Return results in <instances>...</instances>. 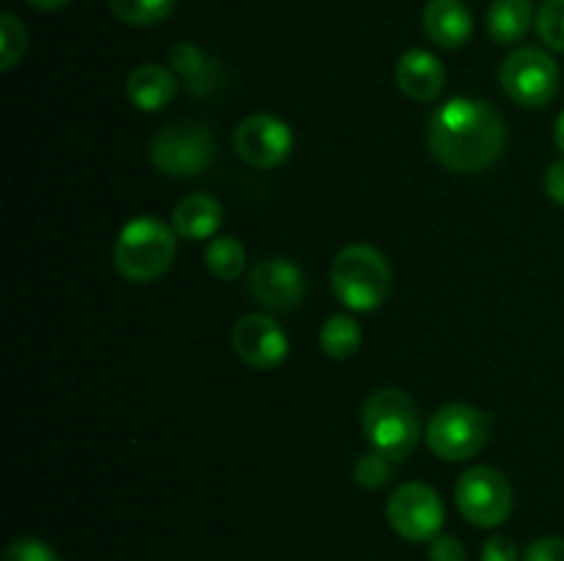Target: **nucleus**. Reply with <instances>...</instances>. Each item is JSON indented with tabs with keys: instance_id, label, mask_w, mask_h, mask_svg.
I'll return each instance as SVG.
<instances>
[{
	"instance_id": "a211bd4d",
	"label": "nucleus",
	"mask_w": 564,
	"mask_h": 561,
	"mask_svg": "<svg viewBox=\"0 0 564 561\" xmlns=\"http://www.w3.org/2000/svg\"><path fill=\"white\" fill-rule=\"evenodd\" d=\"M532 25V0H494L488 11V33L496 44L521 42Z\"/></svg>"
},
{
	"instance_id": "4be33fe9",
	"label": "nucleus",
	"mask_w": 564,
	"mask_h": 561,
	"mask_svg": "<svg viewBox=\"0 0 564 561\" xmlns=\"http://www.w3.org/2000/svg\"><path fill=\"white\" fill-rule=\"evenodd\" d=\"M28 33L14 14L0 16V72H9L25 55Z\"/></svg>"
},
{
	"instance_id": "f03ea898",
	"label": "nucleus",
	"mask_w": 564,
	"mask_h": 561,
	"mask_svg": "<svg viewBox=\"0 0 564 561\" xmlns=\"http://www.w3.org/2000/svg\"><path fill=\"white\" fill-rule=\"evenodd\" d=\"M364 432L375 451L389 460H405L422 435V421L411 396L397 388L375 391L364 405Z\"/></svg>"
},
{
	"instance_id": "f3484780",
	"label": "nucleus",
	"mask_w": 564,
	"mask_h": 561,
	"mask_svg": "<svg viewBox=\"0 0 564 561\" xmlns=\"http://www.w3.org/2000/svg\"><path fill=\"white\" fill-rule=\"evenodd\" d=\"M224 220V207L207 193H193L185 196L174 207V231L185 240H207L215 237Z\"/></svg>"
},
{
	"instance_id": "f8f14e48",
	"label": "nucleus",
	"mask_w": 564,
	"mask_h": 561,
	"mask_svg": "<svg viewBox=\"0 0 564 561\" xmlns=\"http://www.w3.org/2000/svg\"><path fill=\"white\" fill-rule=\"evenodd\" d=\"M251 286L253 300L262 302L270 311H295L306 295V284H303V273L286 258H264L251 270Z\"/></svg>"
},
{
	"instance_id": "423d86ee",
	"label": "nucleus",
	"mask_w": 564,
	"mask_h": 561,
	"mask_svg": "<svg viewBox=\"0 0 564 561\" xmlns=\"http://www.w3.org/2000/svg\"><path fill=\"white\" fill-rule=\"evenodd\" d=\"M501 86L527 108H545L560 94V66L538 47H521L501 64Z\"/></svg>"
},
{
	"instance_id": "4468645a",
	"label": "nucleus",
	"mask_w": 564,
	"mask_h": 561,
	"mask_svg": "<svg viewBox=\"0 0 564 561\" xmlns=\"http://www.w3.org/2000/svg\"><path fill=\"white\" fill-rule=\"evenodd\" d=\"M171 66L182 77L187 91L196 94V97H213L226 82L224 64L209 58L204 50H198L191 42H182L176 47H171Z\"/></svg>"
},
{
	"instance_id": "b1692460",
	"label": "nucleus",
	"mask_w": 564,
	"mask_h": 561,
	"mask_svg": "<svg viewBox=\"0 0 564 561\" xmlns=\"http://www.w3.org/2000/svg\"><path fill=\"white\" fill-rule=\"evenodd\" d=\"M391 465L389 457L380 454V451H369L361 460L356 462V482L367 490H378L389 482Z\"/></svg>"
},
{
	"instance_id": "aec40b11",
	"label": "nucleus",
	"mask_w": 564,
	"mask_h": 561,
	"mask_svg": "<svg viewBox=\"0 0 564 561\" xmlns=\"http://www.w3.org/2000/svg\"><path fill=\"white\" fill-rule=\"evenodd\" d=\"M108 6L124 25L149 28L169 16L176 0H108Z\"/></svg>"
},
{
	"instance_id": "c756f323",
	"label": "nucleus",
	"mask_w": 564,
	"mask_h": 561,
	"mask_svg": "<svg viewBox=\"0 0 564 561\" xmlns=\"http://www.w3.org/2000/svg\"><path fill=\"white\" fill-rule=\"evenodd\" d=\"M28 3L39 11H58V9H64L69 0H28Z\"/></svg>"
},
{
	"instance_id": "cd10ccee",
	"label": "nucleus",
	"mask_w": 564,
	"mask_h": 561,
	"mask_svg": "<svg viewBox=\"0 0 564 561\" xmlns=\"http://www.w3.org/2000/svg\"><path fill=\"white\" fill-rule=\"evenodd\" d=\"M482 561H518V544L505 534H494L482 544Z\"/></svg>"
},
{
	"instance_id": "6ab92c4d",
	"label": "nucleus",
	"mask_w": 564,
	"mask_h": 561,
	"mask_svg": "<svg viewBox=\"0 0 564 561\" xmlns=\"http://www.w3.org/2000/svg\"><path fill=\"white\" fill-rule=\"evenodd\" d=\"M319 344H323L325 355L347 361L361 346V328L347 314H334V317L325 319L323 330H319Z\"/></svg>"
},
{
	"instance_id": "9d476101",
	"label": "nucleus",
	"mask_w": 564,
	"mask_h": 561,
	"mask_svg": "<svg viewBox=\"0 0 564 561\" xmlns=\"http://www.w3.org/2000/svg\"><path fill=\"white\" fill-rule=\"evenodd\" d=\"M295 146L290 124L268 113H253L242 119L235 130V152L251 168H279L286 163Z\"/></svg>"
},
{
	"instance_id": "6e6552de",
	"label": "nucleus",
	"mask_w": 564,
	"mask_h": 561,
	"mask_svg": "<svg viewBox=\"0 0 564 561\" xmlns=\"http://www.w3.org/2000/svg\"><path fill=\"white\" fill-rule=\"evenodd\" d=\"M455 498L463 517L479 528L501 526L512 512L510 482H507L505 473L488 465L468 468L457 482Z\"/></svg>"
},
{
	"instance_id": "bb28decb",
	"label": "nucleus",
	"mask_w": 564,
	"mask_h": 561,
	"mask_svg": "<svg viewBox=\"0 0 564 561\" xmlns=\"http://www.w3.org/2000/svg\"><path fill=\"white\" fill-rule=\"evenodd\" d=\"M430 561H466V548L457 537L449 534H438L430 542Z\"/></svg>"
},
{
	"instance_id": "20e7f679",
	"label": "nucleus",
	"mask_w": 564,
	"mask_h": 561,
	"mask_svg": "<svg viewBox=\"0 0 564 561\" xmlns=\"http://www.w3.org/2000/svg\"><path fill=\"white\" fill-rule=\"evenodd\" d=\"M176 256V237L165 223L154 218H135L119 231L113 248L116 270L127 280L147 284L160 278Z\"/></svg>"
},
{
	"instance_id": "5701e85b",
	"label": "nucleus",
	"mask_w": 564,
	"mask_h": 561,
	"mask_svg": "<svg viewBox=\"0 0 564 561\" xmlns=\"http://www.w3.org/2000/svg\"><path fill=\"white\" fill-rule=\"evenodd\" d=\"M538 33L551 50L564 53V0H545L540 6Z\"/></svg>"
},
{
	"instance_id": "dca6fc26",
	"label": "nucleus",
	"mask_w": 564,
	"mask_h": 561,
	"mask_svg": "<svg viewBox=\"0 0 564 561\" xmlns=\"http://www.w3.org/2000/svg\"><path fill=\"white\" fill-rule=\"evenodd\" d=\"M176 97V75L160 64H143L127 77V99L143 113L163 110Z\"/></svg>"
},
{
	"instance_id": "9b49d317",
	"label": "nucleus",
	"mask_w": 564,
	"mask_h": 561,
	"mask_svg": "<svg viewBox=\"0 0 564 561\" xmlns=\"http://www.w3.org/2000/svg\"><path fill=\"white\" fill-rule=\"evenodd\" d=\"M235 352L253 369H275L290 355V339L268 314H246L231 330Z\"/></svg>"
},
{
	"instance_id": "7ed1b4c3",
	"label": "nucleus",
	"mask_w": 564,
	"mask_h": 561,
	"mask_svg": "<svg viewBox=\"0 0 564 561\" xmlns=\"http://www.w3.org/2000/svg\"><path fill=\"white\" fill-rule=\"evenodd\" d=\"M330 286L352 311H375L391 292V270L372 245H347L330 267Z\"/></svg>"
},
{
	"instance_id": "39448f33",
	"label": "nucleus",
	"mask_w": 564,
	"mask_h": 561,
	"mask_svg": "<svg viewBox=\"0 0 564 561\" xmlns=\"http://www.w3.org/2000/svg\"><path fill=\"white\" fill-rule=\"evenodd\" d=\"M490 416L471 405H446L430 418L427 443L435 457L460 462L479 454L488 443Z\"/></svg>"
},
{
	"instance_id": "f257e3e1",
	"label": "nucleus",
	"mask_w": 564,
	"mask_h": 561,
	"mask_svg": "<svg viewBox=\"0 0 564 561\" xmlns=\"http://www.w3.org/2000/svg\"><path fill=\"white\" fill-rule=\"evenodd\" d=\"M430 148L441 165L477 174L494 165L505 148V121L482 99H449L430 119Z\"/></svg>"
},
{
	"instance_id": "c85d7f7f",
	"label": "nucleus",
	"mask_w": 564,
	"mask_h": 561,
	"mask_svg": "<svg viewBox=\"0 0 564 561\" xmlns=\"http://www.w3.org/2000/svg\"><path fill=\"white\" fill-rule=\"evenodd\" d=\"M545 193H549L551 201L564 207V157L551 163L549 170H545Z\"/></svg>"
},
{
	"instance_id": "412c9836",
	"label": "nucleus",
	"mask_w": 564,
	"mask_h": 561,
	"mask_svg": "<svg viewBox=\"0 0 564 561\" xmlns=\"http://www.w3.org/2000/svg\"><path fill=\"white\" fill-rule=\"evenodd\" d=\"M207 267L209 273L224 280L240 278L242 267H246V248H242V242L226 234L215 237L207 248Z\"/></svg>"
},
{
	"instance_id": "2eb2a0df",
	"label": "nucleus",
	"mask_w": 564,
	"mask_h": 561,
	"mask_svg": "<svg viewBox=\"0 0 564 561\" xmlns=\"http://www.w3.org/2000/svg\"><path fill=\"white\" fill-rule=\"evenodd\" d=\"M422 22L427 36L444 50L463 47L474 33V16L463 0H430Z\"/></svg>"
},
{
	"instance_id": "1a4fd4ad",
	"label": "nucleus",
	"mask_w": 564,
	"mask_h": 561,
	"mask_svg": "<svg viewBox=\"0 0 564 561\" xmlns=\"http://www.w3.org/2000/svg\"><path fill=\"white\" fill-rule=\"evenodd\" d=\"M389 526L408 542H433L444 528V504L438 493L422 482H408L391 493L386 506Z\"/></svg>"
},
{
	"instance_id": "a878e982",
	"label": "nucleus",
	"mask_w": 564,
	"mask_h": 561,
	"mask_svg": "<svg viewBox=\"0 0 564 561\" xmlns=\"http://www.w3.org/2000/svg\"><path fill=\"white\" fill-rule=\"evenodd\" d=\"M523 561H564V539L540 537L523 553Z\"/></svg>"
},
{
	"instance_id": "393cba45",
	"label": "nucleus",
	"mask_w": 564,
	"mask_h": 561,
	"mask_svg": "<svg viewBox=\"0 0 564 561\" xmlns=\"http://www.w3.org/2000/svg\"><path fill=\"white\" fill-rule=\"evenodd\" d=\"M0 561H64L47 542L33 537H20L6 548Z\"/></svg>"
},
{
	"instance_id": "ddd939ff",
	"label": "nucleus",
	"mask_w": 564,
	"mask_h": 561,
	"mask_svg": "<svg viewBox=\"0 0 564 561\" xmlns=\"http://www.w3.org/2000/svg\"><path fill=\"white\" fill-rule=\"evenodd\" d=\"M394 80L402 94H408L416 102H433L441 91H444L446 72L441 61L427 50H408L400 61H397Z\"/></svg>"
},
{
	"instance_id": "0eeeda50",
	"label": "nucleus",
	"mask_w": 564,
	"mask_h": 561,
	"mask_svg": "<svg viewBox=\"0 0 564 561\" xmlns=\"http://www.w3.org/2000/svg\"><path fill=\"white\" fill-rule=\"evenodd\" d=\"M215 141L204 124H171L152 138V163L160 174L191 179L209 168Z\"/></svg>"
},
{
	"instance_id": "7c9ffc66",
	"label": "nucleus",
	"mask_w": 564,
	"mask_h": 561,
	"mask_svg": "<svg viewBox=\"0 0 564 561\" xmlns=\"http://www.w3.org/2000/svg\"><path fill=\"white\" fill-rule=\"evenodd\" d=\"M554 141H556V146H560V148H562V152H564V110H562V116H560V119H556Z\"/></svg>"
}]
</instances>
